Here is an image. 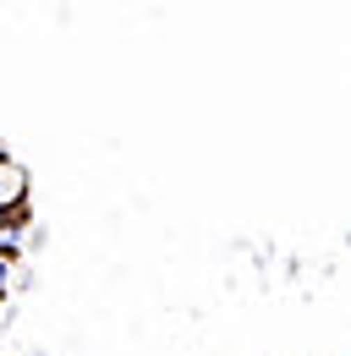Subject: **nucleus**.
Returning <instances> with one entry per match:
<instances>
[{
  "label": "nucleus",
  "mask_w": 351,
  "mask_h": 356,
  "mask_svg": "<svg viewBox=\"0 0 351 356\" xmlns=\"http://www.w3.org/2000/svg\"><path fill=\"white\" fill-rule=\"evenodd\" d=\"M28 209V170L17 159H0V214H22Z\"/></svg>",
  "instance_id": "obj_1"
},
{
  "label": "nucleus",
  "mask_w": 351,
  "mask_h": 356,
  "mask_svg": "<svg viewBox=\"0 0 351 356\" xmlns=\"http://www.w3.org/2000/svg\"><path fill=\"white\" fill-rule=\"evenodd\" d=\"M28 241V220L22 214H0V258H17Z\"/></svg>",
  "instance_id": "obj_2"
},
{
  "label": "nucleus",
  "mask_w": 351,
  "mask_h": 356,
  "mask_svg": "<svg viewBox=\"0 0 351 356\" xmlns=\"http://www.w3.org/2000/svg\"><path fill=\"white\" fill-rule=\"evenodd\" d=\"M17 285V258H0V296Z\"/></svg>",
  "instance_id": "obj_3"
},
{
  "label": "nucleus",
  "mask_w": 351,
  "mask_h": 356,
  "mask_svg": "<svg viewBox=\"0 0 351 356\" xmlns=\"http://www.w3.org/2000/svg\"><path fill=\"white\" fill-rule=\"evenodd\" d=\"M0 159H6V154H0Z\"/></svg>",
  "instance_id": "obj_4"
}]
</instances>
